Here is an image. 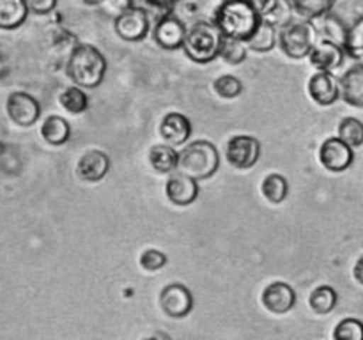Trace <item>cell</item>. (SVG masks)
Instances as JSON below:
<instances>
[{"label": "cell", "instance_id": "4fadbf2b", "mask_svg": "<svg viewBox=\"0 0 363 340\" xmlns=\"http://www.w3.org/2000/svg\"><path fill=\"white\" fill-rule=\"evenodd\" d=\"M165 193L174 205H181V208L190 205L199 197V181L177 170V172L170 174L167 179Z\"/></svg>", "mask_w": 363, "mask_h": 340}, {"label": "cell", "instance_id": "f546056e", "mask_svg": "<svg viewBox=\"0 0 363 340\" xmlns=\"http://www.w3.org/2000/svg\"><path fill=\"white\" fill-rule=\"evenodd\" d=\"M247 52H248L247 42L238 41V39L223 38L222 50H220V57H222L227 64L238 66V64L245 62V59H247Z\"/></svg>", "mask_w": 363, "mask_h": 340}, {"label": "cell", "instance_id": "9a60e30c", "mask_svg": "<svg viewBox=\"0 0 363 340\" xmlns=\"http://www.w3.org/2000/svg\"><path fill=\"white\" fill-rule=\"evenodd\" d=\"M160 135L163 142L172 147L184 145L191 137V123L184 113L170 112L160 123Z\"/></svg>", "mask_w": 363, "mask_h": 340}, {"label": "cell", "instance_id": "8992f818", "mask_svg": "<svg viewBox=\"0 0 363 340\" xmlns=\"http://www.w3.org/2000/svg\"><path fill=\"white\" fill-rule=\"evenodd\" d=\"M318 45V28L308 20L291 21L279 32V46L284 55L293 60L305 59Z\"/></svg>", "mask_w": 363, "mask_h": 340}, {"label": "cell", "instance_id": "7c38bea8", "mask_svg": "<svg viewBox=\"0 0 363 340\" xmlns=\"http://www.w3.org/2000/svg\"><path fill=\"white\" fill-rule=\"evenodd\" d=\"M160 307L170 317H184L194 308V296L184 283H169L160 293Z\"/></svg>", "mask_w": 363, "mask_h": 340}, {"label": "cell", "instance_id": "7a4b0ae2", "mask_svg": "<svg viewBox=\"0 0 363 340\" xmlns=\"http://www.w3.org/2000/svg\"><path fill=\"white\" fill-rule=\"evenodd\" d=\"M213 23L223 38L247 42L261 25L255 2H222L213 14Z\"/></svg>", "mask_w": 363, "mask_h": 340}, {"label": "cell", "instance_id": "e0dca14e", "mask_svg": "<svg viewBox=\"0 0 363 340\" xmlns=\"http://www.w3.org/2000/svg\"><path fill=\"white\" fill-rule=\"evenodd\" d=\"M344 57H346V52H344V48L339 42L333 41V39H323V41H318V45L314 46L312 53L308 55V60H311V64L318 71L332 73L337 67L342 66Z\"/></svg>", "mask_w": 363, "mask_h": 340}, {"label": "cell", "instance_id": "44dd1931", "mask_svg": "<svg viewBox=\"0 0 363 340\" xmlns=\"http://www.w3.org/2000/svg\"><path fill=\"white\" fill-rule=\"evenodd\" d=\"M28 13L27 0H0V28L13 30L21 27Z\"/></svg>", "mask_w": 363, "mask_h": 340}, {"label": "cell", "instance_id": "836d02e7", "mask_svg": "<svg viewBox=\"0 0 363 340\" xmlns=\"http://www.w3.org/2000/svg\"><path fill=\"white\" fill-rule=\"evenodd\" d=\"M27 6L32 14L43 16V14H48L55 9L57 0H27Z\"/></svg>", "mask_w": 363, "mask_h": 340}, {"label": "cell", "instance_id": "9c48e42d", "mask_svg": "<svg viewBox=\"0 0 363 340\" xmlns=\"http://www.w3.org/2000/svg\"><path fill=\"white\" fill-rule=\"evenodd\" d=\"M6 112L16 126L28 128L34 126L39 120L41 106H39V101L34 96H30L28 92L23 91H16L11 92L9 98H7Z\"/></svg>", "mask_w": 363, "mask_h": 340}, {"label": "cell", "instance_id": "4dcf8cb0", "mask_svg": "<svg viewBox=\"0 0 363 340\" xmlns=\"http://www.w3.org/2000/svg\"><path fill=\"white\" fill-rule=\"evenodd\" d=\"M216 94L223 99H234L243 92V81L240 78L233 76V74H222L213 84Z\"/></svg>", "mask_w": 363, "mask_h": 340}, {"label": "cell", "instance_id": "d6a6232c", "mask_svg": "<svg viewBox=\"0 0 363 340\" xmlns=\"http://www.w3.org/2000/svg\"><path fill=\"white\" fill-rule=\"evenodd\" d=\"M138 262H140L145 271H158L167 264V255L163 251L155 250V248H149L140 255Z\"/></svg>", "mask_w": 363, "mask_h": 340}, {"label": "cell", "instance_id": "f35d334b", "mask_svg": "<svg viewBox=\"0 0 363 340\" xmlns=\"http://www.w3.org/2000/svg\"><path fill=\"white\" fill-rule=\"evenodd\" d=\"M222 2H255V0H222Z\"/></svg>", "mask_w": 363, "mask_h": 340}, {"label": "cell", "instance_id": "ba28073f", "mask_svg": "<svg viewBox=\"0 0 363 340\" xmlns=\"http://www.w3.org/2000/svg\"><path fill=\"white\" fill-rule=\"evenodd\" d=\"M149 28H151V21H149L147 13L135 6L121 11L113 21L116 34L128 42L142 41L149 34Z\"/></svg>", "mask_w": 363, "mask_h": 340}, {"label": "cell", "instance_id": "ffe728a7", "mask_svg": "<svg viewBox=\"0 0 363 340\" xmlns=\"http://www.w3.org/2000/svg\"><path fill=\"white\" fill-rule=\"evenodd\" d=\"M340 98L354 108H363V64H354L340 76Z\"/></svg>", "mask_w": 363, "mask_h": 340}, {"label": "cell", "instance_id": "5b68a950", "mask_svg": "<svg viewBox=\"0 0 363 340\" xmlns=\"http://www.w3.org/2000/svg\"><path fill=\"white\" fill-rule=\"evenodd\" d=\"M220 166L218 149L209 140H195L184 145L179 151V172L194 177L195 181H204L215 176Z\"/></svg>", "mask_w": 363, "mask_h": 340}, {"label": "cell", "instance_id": "8d00e7d4", "mask_svg": "<svg viewBox=\"0 0 363 340\" xmlns=\"http://www.w3.org/2000/svg\"><path fill=\"white\" fill-rule=\"evenodd\" d=\"M145 340H170V336L163 332H156V333H152L151 336H147Z\"/></svg>", "mask_w": 363, "mask_h": 340}, {"label": "cell", "instance_id": "d4e9b609", "mask_svg": "<svg viewBox=\"0 0 363 340\" xmlns=\"http://www.w3.org/2000/svg\"><path fill=\"white\" fill-rule=\"evenodd\" d=\"M59 103L66 112L73 113V115H80L89 108L87 94H85L84 89L77 87V85L64 89L59 96Z\"/></svg>", "mask_w": 363, "mask_h": 340}, {"label": "cell", "instance_id": "d590c367", "mask_svg": "<svg viewBox=\"0 0 363 340\" xmlns=\"http://www.w3.org/2000/svg\"><path fill=\"white\" fill-rule=\"evenodd\" d=\"M145 2L155 7H160V9H169L174 4H177V0H145Z\"/></svg>", "mask_w": 363, "mask_h": 340}, {"label": "cell", "instance_id": "83f0119b", "mask_svg": "<svg viewBox=\"0 0 363 340\" xmlns=\"http://www.w3.org/2000/svg\"><path fill=\"white\" fill-rule=\"evenodd\" d=\"M294 13L300 14L303 20H315V18L326 16L330 11L332 0H291Z\"/></svg>", "mask_w": 363, "mask_h": 340}, {"label": "cell", "instance_id": "277c9868", "mask_svg": "<svg viewBox=\"0 0 363 340\" xmlns=\"http://www.w3.org/2000/svg\"><path fill=\"white\" fill-rule=\"evenodd\" d=\"M223 35L215 23L197 21L188 28L183 52L190 60L197 64H208L220 57Z\"/></svg>", "mask_w": 363, "mask_h": 340}, {"label": "cell", "instance_id": "484cf974", "mask_svg": "<svg viewBox=\"0 0 363 340\" xmlns=\"http://www.w3.org/2000/svg\"><path fill=\"white\" fill-rule=\"evenodd\" d=\"M337 300H339V296L332 285H319L311 293L308 305L315 314H330L335 308Z\"/></svg>", "mask_w": 363, "mask_h": 340}, {"label": "cell", "instance_id": "7402d4cb", "mask_svg": "<svg viewBox=\"0 0 363 340\" xmlns=\"http://www.w3.org/2000/svg\"><path fill=\"white\" fill-rule=\"evenodd\" d=\"M149 163L156 172L174 174L179 169V152L172 145L158 144L149 151Z\"/></svg>", "mask_w": 363, "mask_h": 340}, {"label": "cell", "instance_id": "5bb4252c", "mask_svg": "<svg viewBox=\"0 0 363 340\" xmlns=\"http://www.w3.org/2000/svg\"><path fill=\"white\" fill-rule=\"evenodd\" d=\"M308 96L312 101H315L321 106H330L340 98V85L339 80L333 76V73L328 71H318L311 76L307 85Z\"/></svg>", "mask_w": 363, "mask_h": 340}, {"label": "cell", "instance_id": "52a82bcc", "mask_svg": "<svg viewBox=\"0 0 363 340\" xmlns=\"http://www.w3.org/2000/svg\"><path fill=\"white\" fill-rule=\"evenodd\" d=\"M225 158L230 166L248 170L261 158V142L250 135H236L227 142Z\"/></svg>", "mask_w": 363, "mask_h": 340}, {"label": "cell", "instance_id": "6da1fadb", "mask_svg": "<svg viewBox=\"0 0 363 340\" xmlns=\"http://www.w3.org/2000/svg\"><path fill=\"white\" fill-rule=\"evenodd\" d=\"M325 21L346 55L363 59V0H332Z\"/></svg>", "mask_w": 363, "mask_h": 340}, {"label": "cell", "instance_id": "30bf717a", "mask_svg": "<svg viewBox=\"0 0 363 340\" xmlns=\"http://www.w3.org/2000/svg\"><path fill=\"white\" fill-rule=\"evenodd\" d=\"M354 152L353 147L340 140L339 137L326 138L319 147V163L325 166L328 172H344L353 165Z\"/></svg>", "mask_w": 363, "mask_h": 340}, {"label": "cell", "instance_id": "2e32d148", "mask_svg": "<svg viewBox=\"0 0 363 340\" xmlns=\"http://www.w3.org/2000/svg\"><path fill=\"white\" fill-rule=\"evenodd\" d=\"M262 305L272 314L282 315L287 314L296 303V293L293 287L286 282H272L262 290Z\"/></svg>", "mask_w": 363, "mask_h": 340}, {"label": "cell", "instance_id": "d6986e66", "mask_svg": "<svg viewBox=\"0 0 363 340\" xmlns=\"http://www.w3.org/2000/svg\"><path fill=\"white\" fill-rule=\"evenodd\" d=\"M262 23L284 28L293 21L294 7L291 0H255Z\"/></svg>", "mask_w": 363, "mask_h": 340}, {"label": "cell", "instance_id": "74e56055", "mask_svg": "<svg viewBox=\"0 0 363 340\" xmlns=\"http://www.w3.org/2000/svg\"><path fill=\"white\" fill-rule=\"evenodd\" d=\"M84 2L87 4V6H98V4H103L105 0H84Z\"/></svg>", "mask_w": 363, "mask_h": 340}, {"label": "cell", "instance_id": "603a6c76", "mask_svg": "<svg viewBox=\"0 0 363 340\" xmlns=\"http://www.w3.org/2000/svg\"><path fill=\"white\" fill-rule=\"evenodd\" d=\"M41 137L50 145H64L71 137L69 123L60 115H48L43 120Z\"/></svg>", "mask_w": 363, "mask_h": 340}, {"label": "cell", "instance_id": "4316f807", "mask_svg": "<svg viewBox=\"0 0 363 340\" xmlns=\"http://www.w3.org/2000/svg\"><path fill=\"white\" fill-rule=\"evenodd\" d=\"M277 42H279V34H277L275 27H272V25L268 23H262L261 21V25H259V28L255 30V34L247 41V46L257 53H266L272 52V50L275 48Z\"/></svg>", "mask_w": 363, "mask_h": 340}, {"label": "cell", "instance_id": "e575fe53", "mask_svg": "<svg viewBox=\"0 0 363 340\" xmlns=\"http://www.w3.org/2000/svg\"><path fill=\"white\" fill-rule=\"evenodd\" d=\"M353 276L360 285H363V255L358 257V261L354 262V268H353Z\"/></svg>", "mask_w": 363, "mask_h": 340}, {"label": "cell", "instance_id": "ac0fdd59", "mask_svg": "<svg viewBox=\"0 0 363 340\" xmlns=\"http://www.w3.org/2000/svg\"><path fill=\"white\" fill-rule=\"evenodd\" d=\"M110 170V158L106 152L99 149H91L84 152L77 163V174L85 183H98L108 174Z\"/></svg>", "mask_w": 363, "mask_h": 340}, {"label": "cell", "instance_id": "3957f363", "mask_svg": "<svg viewBox=\"0 0 363 340\" xmlns=\"http://www.w3.org/2000/svg\"><path fill=\"white\" fill-rule=\"evenodd\" d=\"M69 80L80 89H96L101 85L106 73V59L96 46L82 42L69 53L66 64Z\"/></svg>", "mask_w": 363, "mask_h": 340}, {"label": "cell", "instance_id": "f1b7e54d", "mask_svg": "<svg viewBox=\"0 0 363 340\" xmlns=\"http://www.w3.org/2000/svg\"><path fill=\"white\" fill-rule=\"evenodd\" d=\"M339 138L346 142L350 147L363 145V123L357 117H346L339 124Z\"/></svg>", "mask_w": 363, "mask_h": 340}, {"label": "cell", "instance_id": "1f68e13d", "mask_svg": "<svg viewBox=\"0 0 363 340\" xmlns=\"http://www.w3.org/2000/svg\"><path fill=\"white\" fill-rule=\"evenodd\" d=\"M333 340H363V322L358 319H342L333 329Z\"/></svg>", "mask_w": 363, "mask_h": 340}, {"label": "cell", "instance_id": "8fae6325", "mask_svg": "<svg viewBox=\"0 0 363 340\" xmlns=\"http://www.w3.org/2000/svg\"><path fill=\"white\" fill-rule=\"evenodd\" d=\"M186 34L188 28L184 27L183 21H181L176 14L170 13L160 16L155 28H152V39H155L156 45L163 50L183 48Z\"/></svg>", "mask_w": 363, "mask_h": 340}, {"label": "cell", "instance_id": "cb8c5ba5", "mask_svg": "<svg viewBox=\"0 0 363 340\" xmlns=\"http://www.w3.org/2000/svg\"><path fill=\"white\" fill-rule=\"evenodd\" d=\"M261 191L264 195L266 200H269L272 204H280L287 198V193H289V183L284 176L280 174H269L262 179Z\"/></svg>", "mask_w": 363, "mask_h": 340}]
</instances>
